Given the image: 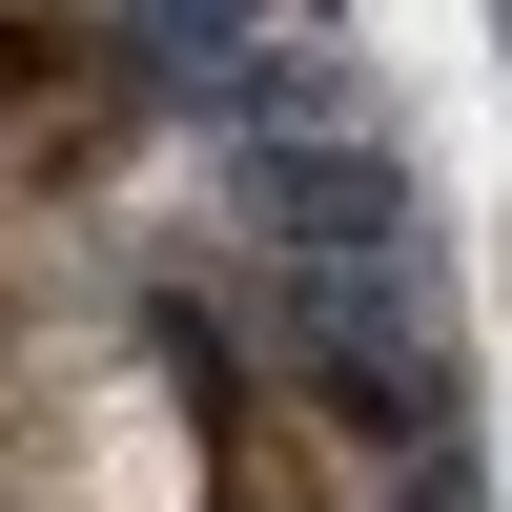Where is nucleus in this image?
I'll use <instances>...</instances> for the list:
<instances>
[{
  "instance_id": "1",
  "label": "nucleus",
  "mask_w": 512,
  "mask_h": 512,
  "mask_svg": "<svg viewBox=\"0 0 512 512\" xmlns=\"http://www.w3.org/2000/svg\"><path fill=\"white\" fill-rule=\"evenodd\" d=\"M246 390H205L144 308H21L0 349V512H226Z\"/></svg>"
},
{
  "instance_id": "2",
  "label": "nucleus",
  "mask_w": 512,
  "mask_h": 512,
  "mask_svg": "<svg viewBox=\"0 0 512 512\" xmlns=\"http://www.w3.org/2000/svg\"><path fill=\"white\" fill-rule=\"evenodd\" d=\"M123 123H144V62H123V21H82V0H21V21H0V205H62L82 164H123Z\"/></svg>"
},
{
  "instance_id": "3",
  "label": "nucleus",
  "mask_w": 512,
  "mask_h": 512,
  "mask_svg": "<svg viewBox=\"0 0 512 512\" xmlns=\"http://www.w3.org/2000/svg\"><path fill=\"white\" fill-rule=\"evenodd\" d=\"M0 349H21V287H0Z\"/></svg>"
},
{
  "instance_id": "4",
  "label": "nucleus",
  "mask_w": 512,
  "mask_h": 512,
  "mask_svg": "<svg viewBox=\"0 0 512 512\" xmlns=\"http://www.w3.org/2000/svg\"><path fill=\"white\" fill-rule=\"evenodd\" d=\"M0 21H21V0H0Z\"/></svg>"
}]
</instances>
